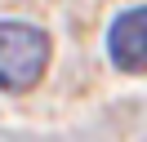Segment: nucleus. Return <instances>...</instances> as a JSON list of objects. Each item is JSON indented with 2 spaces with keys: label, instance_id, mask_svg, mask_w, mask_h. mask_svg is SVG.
Listing matches in <instances>:
<instances>
[{
  "label": "nucleus",
  "instance_id": "nucleus-1",
  "mask_svg": "<svg viewBox=\"0 0 147 142\" xmlns=\"http://www.w3.org/2000/svg\"><path fill=\"white\" fill-rule=\"evenodd\" d=\"M49 36L31 22L0 18V93H27L49 67Z\"/></svg>",
  "mask_w": 147,
  "mask_h": 142
},
{
  "label": "nucleus",
  "instance_id": "nucleus-2",
  "mask_svg": "<svg viewBox=\"0 0 147 142\" xmlns=\"http://www.w3.org/2000/svg\"><path fill=\"white\" fill-rule=\"evenodd\" d=\"M107 58L125 76H143L147 71V5H134V9L111 18V27H107Z\"/></svg>",
  "mask_w": 147,
  "mask_h": 142
}]
</instances>
